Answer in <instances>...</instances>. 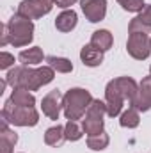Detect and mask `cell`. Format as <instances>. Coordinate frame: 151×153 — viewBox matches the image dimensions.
I'll use <instances>...</instances> for the list:
<instances>
[{
	"mask_svg": "<svg viewBox=\"0 0 151 153\" xmlns=\"http://www.w3.org/2000/svg\"><path fill=\"white\" fill-rule=\"evenodd\" d=\"M139 91V84L132 76H117L110 80L105 87V103H107V116L117 117L123 112V105L128 100L132 105Z\"/></svg>",
	"mask_w": 151,
	"mask_h": 153,
	"instance_id": "obj_1",
	"label": "cell"
},
{
	"mask_svg": "<svg viewBox=\"0 0 151 153\" xmlns=\"http://www.w3.org/2000/svg\"><path fill=\"white\" fill-rule=\"evenodd\" d=\"M34 39V23L32 20L14 13L9 22L2 27V41L0 45L5 46L7 43L16 46V48H21V46H27L30 45Z\"/></svg>",
	"mask_w": 151,
	"mask_h": 153,
	"instance_id": "obj_2",
	"label": "cell"
},
{
	"mask_svg": "<svg viewBox=\"0 0 151 153\" xmlns=\"http://www.w3.org/2000/svg\"><path fill=\"white\" fill-rule=\"evenodd\" d=\"M93 94L87 91V89H82V87H73L70 91H66L64 94V109L62 112L66 116V119H82L89 105L93 103Z\"/></svg>",
	"mask_w": 151,
	"mask_h": 153,
	"instance_id": "obj_3",
	"label": "cell"
},
{
	"mask_svg": "<svg viewBox=\"0 0 151 153\" xmlns=\"http://www.w3.org/2000/svg\"><path fill=\"white\" fill-rule=\"evenodd\" d=\"M2 119L13 126H36L39 123V112L36 107H18L7 100L2 107Z\"/></svg>",
	"mask_w": 151,
	"mask_h": 153,
	"instance_id": "obj_4",
	"label": "cell"
},
{
	"mask_svg": "<svg viewBox=\"0 0 151 153\" xmlns=\"http://www.w3.org/2000/svg\"><path fill=\"white\" fill-rule=\"evenodd\" d=\"M105 114H107V103L101 102V100H93V103L89 105L87 112L82 119V126H84V132H85L87 137L89 135H98V134L103 132Z\"/></svg>",
	"mask_w": 151,
	"mask_h": 153,
	"instance_id": "obj_5",
	"label": "cell"
},
{
	"mask_svg": "<svg viewBox=\"0 0 151 153\" xmlns=\"http://www.w3.org/2000/svg\"><path fill=\"white\" fill-rule=\"evenodd\" d=\"M53 4L55 0H21L16 13L29 20H39L53 9Z\"/></svg>",
	"mask_w": 151,
	"mask_h": 153,
	"instance_id": "obj_6",
	"label": "cell"
},
{
	"mask_svg": "<svg viewBox=\"0 0 151 153\" xmlns=\"http://www.w3.org/2000/svg\"><path fill=\"white\" fill-rule=\"evenodd\" d=\"M126 52L135 61H146L151 53V45H150L148 34L132 32L128 36V41H126Z\"/></svg>",
	"mask_w": 151,
	"mask_h": 153,
	"instance_id": "obj_7",
	"label": "cell"
},
{
	"mask_svg": "<svg viewBox=\"0 0 151 153\" xmlns=\"http://www.w3.org/2000/svg\"><path fill=\"white\" fill-rule=\"evenodd\" d=\"M64 109V94H61V91H50L48 94L43 96L41 100V111L48 119H59L61 111Z\"/></svg>",
	"mask_w": 151,
	"mask_h": 153,
	"instance_id": "obj_8",
	"label": "cell"
},
{
	"mask_svg": "<svg viewBox=\"0 0 151 153\" xmlns=\"http://www.w3.org/2000/svg\"><path fill=\"white\" fill-rule=\"evenodd\" d=\"M82 13L91 23H98L107 14V0H80Z\"/></svg>",
	"mask_w": 151,
	"mask_h": 153,
	"instance_id": "obj_9",
	"label": "cell"
},
{
	"mask_svg": "<svg viewBox=\"0 0 151 153\" xmlns=\"http://www.w3.org/2000/svg\"><path fill=\"white\" fill-rule=\"evenodd\" d=\"M130 107H135L139 112H146V111L151 109V75L144 76L142 82L139 84L137 96H135V100Z\"/></svg>",
	"mask_w": 151,
	"mask_h": 153,
	"instance_id": "obj_10",
	"label": "cell"
},
{
	"mask_svg": "<svg viewBox=\"0 0 151 153\" xmlns=\"http://www.w3.org/2000/svg\"><path fill=\"white\" fill-rule=\"evenodd\" d=\"M53 76H55V70L50 68V66H41V68H36V70L32 68L27 89H29V91H38L39 87L50 84V82L53 80Z\"/></svg>",
	"mask_w": 151,
	"mask_h": 153,
	"instance_id": "obj_11",
	"label": "cell"
},
{
	"mask_svg": "<svg viewBox=\"0 0 151 153\" xmlns=\"http://www.w3.org/2000/svg\"><path fill=\"white\" fill-rule=\"evenodd\" d=\"M128 32H142V34H150L151 32V4H148L128 25Z\"/></svg>",
	"mask_w": 151,
	"mask_h": 153,
	"instance_id": "obj_12",
	"label": "cell"
},
{
	"mask_svg": "<svg viewBox=\"0 0 151 153\" xmlns=\"http://www.w3.org/2000/svg\"><path fill=\"white\" fill-rule=\"evenodd\" d=\"M80 61L84 62V66H89V68H96L103 62V52L94 48L91 43L82 46L80 50Z\"/></svg>",
	"mask_w": 151,
	"mask_h": 153,
	"instance_id": "obj_13",
	"label": "cell"
},
{
	"mask_svg": "<svg viewBox=\"0 0 151 153\" xmlns=\"http://www.w3.org/2000/svg\"><path fill=\"white\" fill-rule=\"evenodd\" d=\"M78 22V14L73 9H64L57 18H55V29L61 32H71L76 27Z\"/></svg>",
	"mask_w": 151,
	"mask_h": 153,
	"instance_id": "obj_14",
	"label": "cell"
},
{
	"mask_svg": "<svg viewBox=\"0 0 151 153\" xmlns=\"http://www.w3.org/2000/svg\"><path fill=\"white\" fill-rule=\"evenodd\" d=\"M9 102L18 105V107H34L36 105V96L32 94V91L18 87V89H13Z\"/></svg>",
	"mask_w": 151,
	"mask_h": 153,
	"instance_id": "obj_15",
	"label": "cell"
},
{
	"mask_svg": "<svg viewBox=\"0 0 151 153\" xmlns=\"http://www.w3.org/2000/svg\"><path fill=\"white\" fill-rule=\"evenodd\" d=\"M91 45L101 52H107L110 50L114 45V38L112 34L107 30V29H100V30H94L93 36H91Z\"/></svg>",
	"mask_w": 151,
	"mask_h": 153,
	"instance_id": "obj_16",
	"label": "cell"
},
{
	"mask_svg": "<svg viewBox=\"0 0 151 153\" xmlns=\"http://www.w3.org/2000/svg\"><path fill=\"white\" fill-rule=\"evenodd\" d=\"M44 59V53L39 46H32L29 50H21L20 55H18V61L23 64V66H38L43 62Z\"/></svg>",
	"mask_w": 151,
	"mask_h": 153,
	"instance_id": "obj_17",
	"label": "cell"
},
{
	"mask_svg": "<svg viewBox=\"0 0 151 153\" xmlns=\"http://www.w3.org/2000/svg\"><path fill=\"white\" fill-rule=\"evenodd\" d=\"M66 139V132H64V126L57 125V126H50L46 132H44V144L48 146H53V148H59L64 144Z\"/></svg>",
	"mask_w": 151,
	"mask_h": 153,
	"instance_id": "obj_18",
	"label": "cell"
},
{
	"mask_svg": "<svg viewBox=\"0 0 151 153\" xmlns=\"http://www.w3.org/2000/svg\"><path fill=\"white\" fill-rule=\"evenodd\" d=\"M139 123H141V116H139V111L135 107H128L119 116V125L123 128H137Z\"/></svg>",
	"mask_w": 151,
	"mask_h": 153,
	"instance_id": "obj_19",
	"label": "cell"
},
{
	"mask_svg": "<svg viewBox=\"0 0 151 153\" xmlns=\"http://www.w3.org/2000/svg\"><path fill=\"white\" fill-rule=\"evenodd\" d=\"M46 62L50 68H53L57 73H71L73 71V62L66 57H57V55H48Z\"/></svg>",
	"mask_w": 151,
	"mask_h": 153,
	"instance_id": "obj_20",
	"label": "cell"
},
{
	"mask_svg": "<svg viewBox=\"0 0 151 153\" xmlns=\"http://www.w3.org/2000/svg\"><path fill=\"white\" fill-rule=\"evenodd\" d=\"M64 132H66V139L68 141H80L84 137V126L75 121V119H68V123L64 125Z\"/></svg>",
	"mask_w": 151,
	"mask_h": 153,
	"instance_id": "obj_21",
	"label": "cell"
},
{
	"mask_svg": "<svg viewBox=\"0 0 151 153\" xmlns=\"http://www.w3.org/2000/svg\"><path fill=\"white\" fill-rule=\"evenodd\" d=\"M109 143H110V137H109L105 132H101V134H98V135H89V137H87V148L93 150V152H101V150H105V148L109 146Z\"/></svg>",
	"mask_w": 151,
	"mask_h": 153,
	"instance_id": "obj_22",
	"label": "cell"
},
{
	"mask_svg": "<svg viewBox=\"0 0 151 153\" xmlns=\"http://www.w3.org/2000/svg\"><path fill=\"white\" fill-rule=\"evenodd\" d=\"M117 2H119V5H121L124 11H128V13H141V11L146 7L144 0H117Z\"/></svg>",
	"mask_w": 151,
	"mask_h": 153,
	"instance_id": "obj_23",
	"label": "cell"
},
{
	"mask_svg": "<svg viewBox=\"0 0 151 153\" xmlns=\"http://www.w3.org/2000/svg\"><path fill=\"white\" fill-rule=\"evenodd\" d=\"M11 66H14V55L2 52L0 53V70H9Z\"/></svg>",
	"mask_w": 151,
	"mask_h": 153,
	"instance_id": "obj_24",
	"label": "cell"
},
{
	"mask_svg": "<svg viewBox=\"0 0 151 153\" xmlns=\"http://www.w3.org/2000/svg\"><path fill=\"white\" fill-rule=\"evenodd\" d=\"M13 148H14V144H11L5 139H0V153H13Z\"/></svg>",
	"mask_w": 151,
	"mask_h": 153,
	"instance_id": "obj_25",
	"label": "cell"
},
{
	"mask_svg": "<svg viewBox=\"0 0 151 153\" xmlns=\"http://www.w3.org/2000/svg\"><path fill=\"white\" fill-rule=\"evenodd\" d=\"M78 0H55V4H57V7H62V9H68V7H71V5H75Z\"/></svg>",
	"mask_w": 151,
	"mask_h": 153,
	"instance_id": "obj_26",
	"label": "cell"
},
{
	"mask_svg": "<svg viewBox=\"0 0 151 153\" xmlns=\"http://www.w3.org/2000/svg\"><path fill=\"white\" fill-rule=\"evenodd\" d=\"M150 75H151V66H150Z\"/></svg>",
	"mask_w": 151,
	"mask_h": 153,
	"instance_id": "obj_27",
	"label": "cell"
},
{
	"mask_svg": "<svg viewBox=\"0 0 151 153\" xmlns=\"http://www.w3.org/2000/svg\"><path fill=\"white\" fill-rule=\"evenodd\" d=\"M150 45H151V38H150Z\"/></svg>",
	"mask_w": 151,
	"mask_h": 153,
	"instance_id": "obj_28",
	"label": "cell"
}]
</instances>
